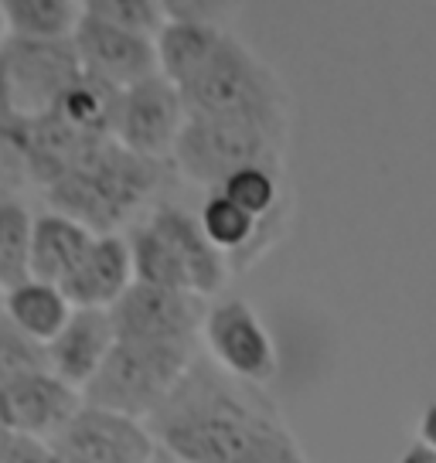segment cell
<instances>
[{
	"mask_svg": "<svg viewBox=\"0 0 436 463\" xmlns=\"http://www.w3.org/2000/svg\"><path fill=\"white\" fill-rule=\"evenodd\" d=\"M119 99H123V89L82 72L72 86L62 92L59 102L48 113L55 116V119H62L65 127H72L75 133H82V137L109 140L113 130H117Z\"/></svg>",
	"mask_w": 436,
	"mask_h": 463,
	"instance_id": "cell-18",
	"label": "cell"
},
{
	"mask_svg": "<svg viewBox=\"0 0 436 463\" xmlns=\"http://www.w3.org/2000/svg\"><path fill=\"white\" fill-rule=\"evenodd\" d=\"M171 160L191 184L218 191L242 167H283V144L246 123L188 116Z\"/></svg>",
	"mask_w": 436,
	"mask_h": 463,
	"instance_id": "cell-5",
	"label": "cell"
},
{
	"mask_svg": "<svg viewBox=\"0 0 436 463\" xmlns=\"http://www.w3.org/2000/svg\"><path fill=\"white\" fill-rule=\"evenodd\" d=\"M48 463H75V460H65V457H59V453H52V457H48Z\"/></svg>",
	"mask_w": 436,
	"mask_h": 463,
	"instance_id": "cell-32",
	"label": "cell"
},
{
	"mask_svg": "<svg viewBox=\"0 0 436 463\" xmlns=\"http://www.w3.org/2000/svg\"><path fill=\"white\" fill-rule=\"evenodd\" d=\"M7 38H11V34H7V24H4V14H0V52H4V44H7Z\"/></svg>",
	"mask_w": 436,
	"mask_h": 463,
	"instance_id": "cell-31",
	"label": "cell"
},
{
	"mask_svg": "<svg viewBox=\"0 0 436 463\" xmlns=\"http://www.w3.org/2000/svg\"><path fill=\"white\" fill-rule=\"evenodd\" d=\"M160 181V160L137 157L117 140H106L44 194L59 215L86 225L92 235H119V225L157 194Z\"/></svg>",
	"mask_w": 436,
	"mask_h": 463,
	"instance_id": "cell-3",
	"label": "cell"
},
{
	"mask_svg": "<svg viewBox=\"0 0 436 463\" xmlns=\"http://www.w3.org/2000/svg\"><path fill=\"white\" fill-rule=\"evenodd\" d=\"M82 405H86L82 392L65 385L52 372L24 375L0 385V422H4V430L11 436L38 439V443H52L79 416Z\"/></svg>",
	"mask_w": 436,
	"mask_h": 463,
	"instance_id": "cell-11",
	"label": "cell"
},
{
	"mask_svg": "<svg viewBox=\"0 0 436 463\" xmlns=\"http://www.w3.org/2000/svg\"><path fill=\"white\" fill-rule=\"evenodd\" d=\"M0 14L11 38L31 42H69L86 14L79 0H4Z\"/></svg>",
	"mask_w": 436,
	"mask_h": 463,
	"instance_id": "cell-20",
	"label": "cell"
},
{
	"mask_svg": "<svg viewBox=\"0 0 436 463\" xmlns=\"http://www.w3.org/2000/svg\"><path fill=\"white\" fill-rule=\"evenodd\" d=\"M204 304L194 293L157 289L133 283L117 304L109 307V320L117 341L127 345H188L202 334Z\"/></svg>",
	"mask_w": 436,
	"mask_h": 463,
	"instance_id": "cell-7",
	"label": "cell"
},
{
	"mask_svg": "<svg viewBox=\"0 0 436 463\" xmlns=\"http://www.w3.org/2000/svg\"><path fill=\"white\" fill-rule=\"evenodd\" d=\"M202 337L208 347V358L225 372V375L249 382V385H266L280 372V354L273 337L266 331L262 317L246 300H222L208 307L202 324Z\"/></svg>",
	"mask_w": 436,
	"mask_h": 463,
	"instance_id": "cell-6",
	"label": "cell"
},
{
	"mask_svg": "<svg viewBox=\"0 0 436 463\" xmlns=\"http://www.w3.org/2000/svg\"><path fill=\"white\" fill-rule=\"evenodd\" d=\"M48 449L75 463H150L157 443L147 422L82 405L79 416L48 443Z\"/></svg>",
	"mask_w": 436,
	"mask_h": 463,
	"instance_id": "cell-10",
	"label": "cell"
},
{
	"mask_svg": "<svg viewBox=\"0 0 436 463\" xmlns=\"http://www.w3.org/2000/svg\"><path fill=\"white\" fill-rule=\"evenodd\" d=\"M14 116H17V109H14V99H11V86H7V79L0 72V127L11 123Z\"/></svg>",
	"mask_w": 436,
	"mask_h": 463,
	"instance_id": "cell-30",
	"label": "cell"
},
{
	"mask_svg": "<svg viewBox=\"0 0 436 463\" xmlns=\"http://www.w3.org/2000/svg\"><path fill=\"white\" fill-rule=\"evenodd\" d=\"M28 157H24V146H21V133H17V116L11 123L0 127V198H7L11 188L28 184Z\"/></svg>",
	"mask_w": 436,
	"mask_h": 463,
	"instance_id": "cell-26",
	"label": "cell"
},
{
	"mask_svg": "<svg viewBox=\"0 0 436 463\" xmlns=\"http://www.w3.org/2000/svg\"><path fill=\"white\" fill-rule=\"evenodd\" d=\"M154 229L171 242V249L177 252V260L185 266L191 283V293L194 297H215L225 289L229 276H232V266H229V256L218 252L208 235H204L198 215H191L177 204H157L150 218H147Z\"/></svg>",
	"mask_w": 436,
	"mask_h": 463,
	"instance_id": "cell-13",
	"label": "cell"
},
{
	"mask_svg": "<svg viewBox=\"0 0 436 463\" xmlns=\"http://www.w3.org/2000/svg\"><path fill=\"white\" fill-rule=\"evenodd\" d=\"M0 304H4V289H0Z\"/></svg>",
	"mask_w": 436,
	"mask_h": 463,
	"instance_id": "cell-34",
	"label": "cell"
},
{
	"mask_svg": "<svg viewBox=\"0 0 436 463\" xmlns=\"http://www.w3.org/2000/svg\"><path fill=\"white\" fill-rule=\"evenodd\" d=\"M0 314L11 320L14 327H21L28 337L42 341V345H52L65 331V324L72 320L75 307L69 304V297L59 287L28 279V283H21V287L4 293Z\"/></svg>",
	"mask_w": 436,
	"mask_h": 463,
	"instance_id": "cell-19",
	"label": "cell"
},
{
	"mask_svg": "<svg viewBox=\"0 0 436 463\" xmlns=\"http://www.w3.org/2000/svg\"><path fill=\"white\" fill-rule=\"evenodd\" d=\"M188 116L229 119L270 133L277 144H287L290 96L277 72L252 55L235 34H222L215 55L202 72L181 89Z\"/></svg>",
	"mask_w": 436,
	"mask_h": 463,
	"instance_id": "cell-2",
	"label": "cell"
},
{
	"mask_svg": "<svg viewBox=\"0 0 436 463\" xmlns=\"http://www.w3.org/2000/svg\"><path fill=\"white\" fill-rule=\"evenodd\" d=\"M86 14L144 38H157L167 24V11L157 0H86Z\"/></svg>",
	"mask_w": 436,
	"mask_h": 463,
	"instance_id": "cell-25",
	"label": "cell"
},
{
	"mask_svg": "<svg viewBox=\"0 0 436 463\" xmlns=\"http://www.w3.org/2000/svg\"><path fill=\"white\" fill-rule=\"evenodd\" d=\"M147 430L177 463H310L277 402L212 358L191 362Z\"/></svg>",
	"mask_w": 436,
	"mask_h": 463,
	"instance_id": "cell-1",
	"label": "cell"
},
{
	"mask_svg": "<svg viewBox=\"0 0 436 463\" xmlns=\"http://www.w3.org/2000/svg\"><path fill=\"white\" fill-rule=\"evenodd\" d=\"M42 372H52L48 345L28 337L21 327H14L0 314V385L24 375H42Z\"/></svg>",
	"mask_w": 436,
	"mask_h": 463,
	"instance_id": "cell-24",
	"label": "cell"
},
{
	"mask_svg": "<svg viewBox=\"0 0 436 463\" xmlns=\"http://www.w3.org/2000/svg\"><path fill=\"white\" fill-rule=\"evenodd\" d=\"M31 232L34 218L17 198H0V289L21 287L31 279Z\"/></svg>",
	"mask_w": 436,
	"mask_h": 463,
	"instance_id": "cell-23",
	"label": "cell"
},
{
	"mask_svg": "<svg viewBox=\"0 0 436 463\" xmlns=\"http://www.w3.org/2000/svg\"><path fill=\"white\" fill-rule=\"evenodd\" d=\"M130 256H133V283L191 293L188 273H185V266L177 260V252L150 222H144L140 229H133Z\"/></svg>",
	"mask_w": 436,
	"mask_h": 463,
	"instance_id": "cell-21",
	"label": "cell"
},
{
	"mask_svg": "<svg viewBox=\"0 0 436 463\" xmlns=\"http://www.w3.org/2000/svg\"><path fill=\"white\" fill-rule=\"evenodd\" d=\"M222 194L232 204H239L246 215H252L256 222H270V218L290 215L287 208V181H283V167H242L235 171L225 184Z\"/></svg>",
	"mask_w": 436,
	"mask_h": 463,
	"instance_id": "cell-22",
	"label": "cell"
},
{
	"mask_svg": "<svg viewBox=\"0 0 436 463\" xmlns=\"http://www.w3.org/2000/svg\"><path fill=\"white\" fill-rule=\"evenodd\" d=\"M194 362L188 345H127L117 341L96 378L82 389V402L130 420H150L171 399Z\"/></svg>",
	"mask_w": 436,
	"mask_h": 463,
	"instance_id": "cell-4",
	"label": "cell"
},
{
	"mask_svg": "<svg viewBox=\"0 0 436 463\" xmlns=\"http://www.w3.org/2000/svg\"><path fill=\"white\" fill-rule=\"evenodd\" d=\"M157 38L123 31L109 21L82 14L72 34V44L82 61V72L96 75L117 89H130L157 72Z\"/></svg>",
	"mask_w": 436,
	"mask_h": 463,
	"instance_id": "cell-12",
	"label": "cell"
},
{
	"mask_svg": "<svg viewBox=\"0 0 436 463\" xmlns=\"http://www.w3.org/2000/svg\"><path fill=\"white\" fill-rule=\"evenodd\" d=\"M395 463H436V453L430 447H422L420 439H416V443H409V449Z\"/></svg>",
	"mask_w": 436,
	"mask_h": 463,
	"instance_id": "cell-29",
	"label": "cell"
},
{
	"mask_svg": "<svg viewBox=\"0 0 436 463\" xmlns=\"http://www.w3.org/2000/svg\"><path fill=\"white\" fill-rule=\"evenodd\" d=\"M133 287L130 239L123 235H96L82 266L62 287L75 310H109Z\"/></svg>",
	"mask_w": 436,
	"mask_h": 463,
	"instance_id": "cell-15",
	"label": "cell"
},
{
	"mask_svg": "<svg viewBox=\"0 0 436 463\" xmlns=\"http://www.w3.org/2000/svg\"><path fill=\"white\" fill-rule=\"evenodd\" d=\"M222 34L225 31L212 21L167 17V24L154 42L157 44V72L177 89L191 86V79L208 65V58L215 55Z\"/></svg>",
	"mask_w": 436,
	"mask_h": 463,
	"instance_id": "cell-17",
	"label": "cell"
},
{
	"mask_svg": "<svg viewBox=\"0 0 436 463\" xmlns=\"http://www.w3.org/2000/svg\"><path fill=\"white\" fill-rule=\"evenodd\" d=\"M7 436H11V433H7V430H4V422H0V447L7 443Z\"/></svg>",
	"mask_w": 436,
	"mask_h": 463,
	"instance_id": "cell-33",
	"label": "cell"
},
{
	"mask_svg": "<svg viewBox=\"0 0 436 463\" xmlns=\"http://www.w3.org/2000/svg\"><path fill=\"white\" fill-rule=\"evenodd\" d=\"M420 439L422 447H430L436 453V402H430L426 409H422V416H420Z\"/></svg>",
	"mask_w": 436,
	"mask_h": 463,
	"instance_id": "cell-28",
	"label": "cell"
},
{
	"mask_svg": "<svg viewBox=\"0 0 436 463\" xmlns=\"http://www.w3.org/2000/svg\"><path fill=\"white\" fill-rule=\"evenodd\" d=\"M113 345H117V331H113L109 310H75L65 331L48 345L52 375L82 392L96 378Z\"/></svg>",
	"mask_w": 436,
	"mask_h": 463,
	"instance_id": "cell-14",
	"label": "cell"
},
{
	"mask_svg": "<svg viewBox=\"0 0 436 463\" xmlns=\"http://www.w3.org/2000/svg\"><path fill=\"white\" fill-rule=\"evenodd\" d=\"M92 242H96V235L72 218L59 215V212L38 215L34 232H31V279L62 289L82 266Z\"/></svg>",
	"mask_w": 436,
	"mask_h": 463,
	"instance_id": "cell-16",
	"label": "cell"
},
{
	"mask_svg": "<svg viewBox=\"0 0 436 463\" xmlns=\"http://www.w3.org/2000/svg\"><path fill=\"white\" fill-rule=\"evenodd\" d=\"M185 119H188V109H185L181 89L171 86L164 75H150L144 82L123 89L113 140L137 157L164 164L175 157Z\"/></svg>",
	"mask_w": 436,
	"mask_h": 463,
	"instance_id": "cell-9",
	"label": "cell"
},
{
	"mask_svg": "<svg viewBox=\"0 0 436 463\" xmlns=\"http://www.w3.org/2000/svg\"><path fill=\"white\" fill-rule=\"evenodd\" d=\"M0 72L11 86L17 116H44L82 75V61L72 38L69 42L7 38L0 52Z\"/></svg>",
	"mask_w": 436,
	"mask_h": 463,
	"instance_id": "cell-8",
	"label": "cell"
},
{
	"mask_svg": "<svg viewBox=\"0 0 436 463\" xmlns=\"http://www.w3.org/2000/svg\"><path fill=\"white\" fill-rule=\"evenodd\" d=\"M48 457H52L48 443L28 436H7V443L0 447V463H48Z\"/></svg>",
	"mask_w": 436,
	"mask_h": 463,
	"instance_id": "cell-27",
	"label": "cell"
}]
</instances>
